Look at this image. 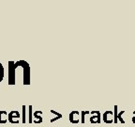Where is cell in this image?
<instances>
[{
  "label": "cell",
  "instance_id": "cell-1",
  "mask_svg": "<svg viewBox=\"0 0 135 127\" xmlns=\"http://www.w3.org/2000/svg\"><path fill=\"white\" fill-rule=\"evenodd\" d=\"M16 67L21 66L23 70V85H29L30 84V66L25 60H19L15 62Z\"/></svg>",
  "mask_w": 135,
  "mask_h": 127
},
{
  "label": "cell",
  "instance_id": "cell-2",
  "mask_svg": "<svg viewBox=\"0 0 135 127\" xmlns=\"http://www.w3.org/2000/svg\"><path fill=\"white\" fill-rule=\"evenodd\" d=\"M16 65L14 61L8 62V85H15V70Z\"/></svg>",
  "mask_w": 135,
  "mask_h": 127
},
{
  "label": "cell",
  "instance_id": "cell-3",
  "mask_svg": "<svg viewBox=\"0 0 135 127\" xmlns=\"http://www.w3.org/2000/svg\"><path fill=\"white\" fill-rule=\"evenodd\" d=\"M19 118H20V114L18 111H11L8 115V121L11 123H14V120L13 119H19Z\"/></svg>",
  "mask_w": 135,
  "mask_h": 127
},
{
  "label": "cell",
  "instance_id": "cell-4",
  "mask_svg": "<svg viewBox=\"0 0 135 127\" xmlns=\"http://www.w3.org/2000/svg\"><path fill=\"white\" fill-rule=\"evenodd\" d=\"M8 115L7 111H0V123H6L8 121Z\"/></svg>",
  "mask_w": 135,
  "mask_h": 127
},
{
  "label": "cell",
  "instance_id": "cell-5",
  "mask_svg": "<svg viewBox=\"0 0 135 127\" xmlns=\"http://www.w3.org/2000/svg\"><path fill=\"white\" fill-rule=\"evenodd\" d=\"M3 78H4V67H3L2 63L0 62V83L2 82Z\"/></svg>",
  "mask_w": 135,
  "mask_h": 127
}]
</instances>
